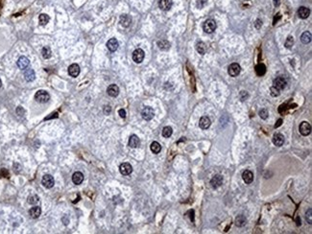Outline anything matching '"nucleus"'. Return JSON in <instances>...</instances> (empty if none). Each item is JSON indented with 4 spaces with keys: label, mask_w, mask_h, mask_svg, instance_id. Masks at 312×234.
<instances>
[{
    "label": "nucleus",
    "mask_w": 312,
    "mask_h": 234,
    "mask_svg": "<svg viewBox=\"0 0 312 234\" xmlns=\"http://www.w3.org/2000/svg\"><path fill=\"white\" fill-rule=\"evenodd\" d=\"M83 181H84V175L81 172H75L72 175V181H73L74 184L79 185L83 182Z\"/></svg>",
    "instance_id": "nucleus-20"
},
{
    "label": "nucleus",
    "mask_w": 312,
    "mask_h": 234,
    "mask_svg": "<svg viewBox=\"0 0 312 234\" xmlns=\"http://www.w3.org/2000/svg\"><path fill=\"white\" fill-rule=\"evenodd\" d=\"M273 84H274L273 87H275L278 90H282L286 87V80L283 77H278V78H277V79H275Z\"/></svg>",
    "instance_id": "nucleus-12"
},
{
    "label": "nucleus",
    "mask_w": 312,
    "mask_h": 234,
    "mask_svg": "<svg viewBox=\"0 0 312 234\" xmlns=\"http://www.w3.org/2000/svg\"><path fill=\"white\" fill-rule=\"evenodd\" d=\"M42 184L47 189H50L55 184V179L51 175H44L42 178Z\"/></svg>",
    "instance_id": "nucleus-5"
},
{
    "label": "nucleus",
    "mask_w": 312,
    "mask_h": 234,
    "mask_svg": "<svg viewBox=\"0 0 312 234\" xmlns=\"http://www.w3.org/2000/svg\"><path fill=\"white\" fill-rule=\"evenodd\" d=\"M139 144H140V140H139L138 136L135 135H131V137L129 139V146L134 149V148H138L139 146Z\"/></svg>",
    "instance_id": "nucleus-23"
},
{
    "label": "nucleus",
    "mask_w": 312,
    "mask_h": 234,
    "mask_svg": "<svg viewBox=\"0 0 312 234\" xmlns=\"http://www.w3.org/2000/svg\"><path fill=\"white\" fill-rule=\"evenodd\" d=\"M300 132H301V135H303V136H307L310 135V132H311V126H310V124L306 121H303L301 123L300 125Z\"/></svg>",
    "instance_id": "nucleus-6"
},
{
    "label": "nucleus",
    "mask_w": 312,
    "mask_h": 234,
    "mask_svg": "<svg viewBox=\"0 0 312 234\" xmlns=\"http://www.w3.org/2000/svg\"><path fill=\"white\" fill-rule=\"evenodd\" d=\"M240 71H241V67H240V65L238 64H231L230 66H229V69H228V72L229 74L231 76V77H236L240 74Z\"/></svg>",
    "instance_id": "nucleus-8"
},
{
    "label": "nucleus",
    "mask_w": 312,
    "mask_h": 234,
    "mask_svg": "<svg viewBox=\"0 0 312 234\" xmlns=\"http://www.w3.org/2000/svg\"><path fill=\"white\" fill-rule=\"evenodd\" d=\"M301 41L303 44H308L311 41V34L310 32H305L301 36Z\"/></svg>",
    "instance_id": "nucleus-28"
},
{
    "label": "nucleus",
    "mask_w": 312,
    "mask_h": 234,
    "mask_svg": "<svg viewBox=\"0 0 312 234\" xmlns=\"http://www.w3.org/2000/svg\"><path fill=\"white\" fill-rule=\"evenodd\" d=\"M281 90H278V88H276L275 87H271L270 88V94L273 97H278L279 94H281Z\"/></svg>",
    "instance_id": "nucleus-36"
},
{
    "label": "nucleus",
    "mask_w": 312,
    "mask_h": 234,
    "mask_svg": "<svg viewBox=\"0 0 312 234\" xmlns=\"http://www.w3.org/2000/svg\"><path fill=\"white\" fill-rule=\"evenodd\" d=\"M118 114L120 115V117H121V118H125V117H126V111L123 110V108H121V110L118 111Z\"/></svg>",
    "instance_id": "nucleus-42"
},
{
    "label": "nucleus",
    "mask_w": 312,
    "mask_h": 234,
    "mask_svg": "<svg viewBox=\"0 0 312 234\" xmlns=\"http://www.w3.org/2000/svg\"><path fill=\"white\" fill-rule=\"evenodd\" d=\"M68 74L71 77L76 78L79 74H80V66L77 64H72L69 67H68Z\"/></svg>",
    "instance_id": "nucleus-18"
},
{
    "label": "nucleus",
    "mask_w": 312,
    "mask_h": 234,
    "mask_svg": "<svg viewBox=\"0 0 312 234\" xmlns=\"http://www.w3.org/2000/svg\"><path fill=\"white\" fill-rule=\"evenodd\" d=\"M242 178L246 184H251L254 181V174L252 171L250 170H246L243 172L242 174Z\"/></svg>",
    "instance_id": "nucleus-13"
},
{
    "label": "nucleus",
    "mask_w": 312,
    "mask_h": 234,
    "mask_svg": "<svg viewBox=\"0 0 312 234\" xmlns=\"http://www.w3.org/2000/svg\"><path fill=\"white\" fill-rule=\"evenodd\" d=\"M150 149L152 151V153H154V154H158L159 152L162 151V146L161 144H159L158 142L157 141H154V142H152L151 146H150Z\"/></svg>",
    "instance_id": "nucleus-27"
},
{
    "label": "nucleus",
    "mask_w": 312,
    "mask_h": 234,
    "mask_svg": "<svg viewBox=\"0 0 312 234\" xmlns=\"http://www.w3.org/2000/svg\"><path fill=\"white\" fill-rule=\"evenodd\" d=\"M245 224H246V218L243 215H239L235 220V224L237 227H243V225H245Z\"/></svg>",
    "instance_id": "nucleus-33"
},
{
    "label": "nucleus",
    "mask_w": 312,
    "mask_h": 234,
    "mask_svg": "<svg viewBox=\"0 0 312 234\" xmlns=\"http://www.w3.org/2000/svg\"><path fill=\"white\" fill-rule=\"evenodd\" d=\"M294 44V38L292 36H289L287 38H286V41H285V43H284V46L286 48H291L292 46Z\"/></svg>",
    "instance_id": "nucleus-35"
},
{
    "label": "nucleus",
    "mask_w": 312,
    "mask_h": 234,
    "mask_svg": "<svg viewBox=\"0 0 312 234\" xmlns=\"http://www.w3.org/2000/svg\"><path fill=\"white\" fill-rule=\"evenodd\" d=\"M1 87H2V81L0 79V88H1Z\"/></svg>",
    "instance_id": "nucleus-45"
},
{
    "label": "nucleus",
    "mask_w": 312,
    "mask_h": 234,
    "mask_svg": "<svg viewBox=\"0 0 312 234\" xmlns=\"http://www.w3.org/2000/svg\"><path fill=\"white\" fill-rule=\"evenodd\" d=\"M196 50H197V52L199 54H201V55H205L206 52V44L203 41H199L196 44Z\"/></svg>",
    "instance_id": "nucleus-25"
},
{
    "label": "nucleus",
    "mask_w": 312,
    "mask_h": 234,
    "mask_svg": "<svg viewBox=\"0 0 312 234\" xmlns=\"http://www.w3.org/2000/svg\"><path fill=\"white\" fill-rule=\"evenodd\" d=\"M210 125H211V121H210V119L207 116L201 117V119H200V121H199V126H200V128L203 129V130L209 129L210 127Z\"/></svg>",
    "instance_id": "nucleus-14"
},
{
    "label": "nucleus",
    "mask_w": 312,
    "mask_h": 234,
    "mask_svg": "<svg viewBox=\"0 0 312 234\" xmlns=\"http://www.w3.org/2000/svg\"><path fill=\"white\" fill-rule=\"evenodd\" d=\"M118 46H119L118 41H117L116 38H114V37L110 38V40L107 42V47H108V49H109L110 52H114V51H116L117 48H118Z\"/></svg>",
    "instance_id": "nucleus-19"
},
{
    "label": "nucleus",
    "mask_w": 312,
    "mask_h": 234,
    "mask_svg": "<svg viewBox=\"0 0 312 234\" xmlns=\"http://www.w3.org/2000/svg\"><path fill=\"white\" fill-rule=\"evenodd\" d=\"M206 1L207 0H198V2H197V6L201 9L202 7H204L206 4Z\"/></svg>",
    "instance_id": "nucleus-39"
},
{
    "label": "nucleus",
    "mask_w": 312,
    "mask_h": 234,
    "mask_svg": "<svg viewBox=\"0 0 312 234\" xmlns=\"http://www.w3.org/2000/svg\"><path fill=\"white\" fill-rule=\"evenodd\" d=\"M144 57H145V53H144V51L140 48L135 49L133 52V60L135 64H140V62H142L144 60Z\"/></svg>",
    "instance_id": "nucleus-4"
},
{
    "label": "nucleus",
    "mask_w": 312,
    "mask_h": 234,
    "mask_svg": "<svg viewBox=\"0 0 312 234\" xmlns=\"http://www.w3.org/2000/svg\"><path fill=\"white\" fill-rule=\"evenodd\" d=\"M107 92L110 97H116L119 94V88L116 84H110L107 89Z\"/></svg>",
    "instance_id": "nucleus-22"
},
{
    "label": "nucleus",
    "mask_w": 312,
    "mask_h": 234,
    "mask_svg": "<svg viewBox=\"0 0 312 234\" xmlns=\"http://www.w3.org/2000/svg\"><path fill=\"white\" fill-rule=\"evenodd\" d=\"M172 134H173V130H172L171 127L166 126V127L163 128V130H162V136L163 137L168 138V137H170L172 135Z\"/></svg>",
    "instance_id": "nucleus-31"
},
{
    "label": "nucleus",
    "mask_w": 312,
    "mask_h": 234,
    "mask_svg": "<svg viewBox=\"0 0 312 234\" xmlns=\"http://www.w3.org/2000/svg\"><path fill=\"white\" fill-rule=\"evenodd\" d=\"M298 14H299V17L302 19H306L309 17V14H310V11L308 8L305 7V6H302L300 7V9L298 10Z\"/></svg>",
    "instance_id": "nucleus-21"
},
{
    "label": "nucleus",
    "mask_w": 312,
    "mask_h": 234,
    "mask_svg": "<svg viewBox=\"0 0 312 234\" xmlns=\"http://www.w3.org/2000/svg\"><path fill=\"white\" fill-rule=\"evenodd\" d=\"M273 1H274V5L277 7V6H278V4H279V0H273Z\"/></svg>",
    "instance_id": "nucleus-44"
},
{
    "label": "nucleus",
    "mask_w": 312,
    "mask_h": 234,
    "mask_svg": "<svg viewBox=\"0 0 312 234\" xmlns=\"http://www.w3.org/2000/svg\"><path fill=\"white\" fill-rule=\"evenodd\" d=\"M223 183V177L221 175H215L210 181V184L212 186V188L216 189L220 187Z\"/></svg>",
    "instance_id": "nucleus-11"
},
{
    "label": "nucleus",
    "mask_w": 312,
    "mask_h": 234,
    "mask_svg": "<svg viewBox=\"0 0 312 234\" xmlns=\"http://www.w3.org/2000/svg\"><path fill=\"white\" fill-rule=\"evenodd\" d=\"M282 119H278V122H277V124L275 125V128H278V127H279V126H281V125H282Z\"/></svg>",
    "instance_id": "nucleus-43"
},
{
    "label": "nucleus",
    "mask_w": 312,
    "mask_h": 234,
    "mask_svg": "<svg viewBox=\"0 0 312 234\" xmlns=\"http://www.w3.org/2000/svg\"><path fill=\"white\" fill-rule=\"evenodd\" d=\"M50 18L48 17V15L46 14H42L41 15H39V18H38V20H39V24L41 25H46L48 21H49Z\"/></svg>",
    "instance_id": "nucleus-32"
},
{
    "label": "nucleus",
    "mask_w": 312,
    "mask_h": 234,
    "mask_svg": "<svg viewBox=\"0 0 312 234\" xmlns=\"http://www.w3.org/2000/svg\"><path fill=\"white\" fill-rule=\"evenodd\" d=\"M268 115H269V114H268V111L265 110V108H263V110H261V111H259V116H260V118H261V119H264V120L267 119Z\"/></svg>",
    "instance_id": "nucleus-37"
},
{
    "label": "nucleus",
    "mask_w": 312,
    "mask_h": 234,
    "mask_svg": "<svg viewBox=\"0 0 312 234\" xmlns=\"http://www.w3.org/2000/svg\"><path fill=\"white\" fill-rule=\"evenodd\" d=\"M131 22H132V18L130 15H128V14H122L119 18V23L125 28L129 27L131 25Z\"/></svg>",
    "instance_id": "nucleus-17"
},
{
    "label": "nucleus",
    "mask_w": 312,
    "mask_h": 234,
    "mask_svg": "<svg viewBox=\"0 0 312 234\" xmlns=\"http://www.w3.org/2000/svg\"><path fill=\"white\" fill-rule=\"evenodd\" d=\"M110 111H111V107L110 106H106L105 107H104V113L105 114L109 115L110 113Z\"/></svg>",
    "instance_id": "nucleus-41"
},
{
    "label": "nucleus",
    "mask_w": 312,
    "mask_h": 234,
    "mask_svg": "<svg viewBox=\"0 0 312 234\" xmlns=\"http://www.w3.org/2000/svg\"><path fill=\"white\" fill-rule=\"evenodd\" d=\"M141 116L144 120L146 121H150L154 118L155 116V111L151 107H145L141 111Z\"/></svg>",
    "instance_id": "nucleus-3"
},
{
    "label": "nucleus",
    "mask_w": 312,
    "mask_h": 234,
    "mask_svg": "<svg viewBox=\"0 0 312 234\" xmlns=\"http://www.w3.org/2000/svg\"><path fill=\"white\" fill-rule=\"evenodd\" d=\"M173 6V0H159L158 7L162 11H169Z\"/></svg>",
    "instance_id": "nucleus-10"
},
{
    "label": "nucleus",
    "mask_w": 312,
    "mask_h": 234,
    "mask_svg": "<svg viewBox=\"0 0 312 234\" xmlns=\"http://www.w3.org/2000/svg\"><path fill=\"white\" fill-rule=\"evenodd\" d=\"M262 26V21L260 19H257L254 22V27L257 28V29H260Z\"/></svg>",
    "instance_id": "nucleus-40"
},
{
    "label": "nucleus",
    "mask_w": 312,
    "mask_h": 234,
    "mask_svg": "<svg viewBox=\"0 0 312 234\" xmlns=\"http://www.w3.org/2000/svg\"><path fill=\"white\" fill-rule=\"evenodd\" d=\"M255 73H257L258 76H263L266 73V66L263 64H258L255 66Z\"/></svg>",
    "instance_id": "nucleus-26"
},
{
    "label": "nucleus",
    "mask_w": 312,
    "mask_h": 234,
    "mask_svg": "<svg viewBox=\"0 0 312 234\" xmlns=\"http://www.w3.org/2000/svg\"><path fill=\"white\" fill-rule=\"evenodd\" d=\"M29 64H30V60H29V59H28L27 57H25V56H21V57L18 60V61H17V65H18V67L19 69H21V70H25V69L29 66Z\"/></svg>",
    "instance_id": "nucleus-9"
},
{
    "label": "nucleus",
    "mask_w": 312,
    "mask_h": 234,
    "mask_svg": "<svg viewBox=\"0 0 312 234\" xmlns=\"http://www.w3.org/2000/svg\"><path fill=\"white\" fill-rule=\"evenodd\" d=\"M216 27H217V25H216V22L213 19H207L204 23V25H203L204 31H205L206 33H207V34L213 33L214 31L216 30Z\"/></svg>",
    "instance_id": "nucleus-2"
},
{
    "label": "nucleus",
    "mask_w": 312,
    "mask_h": 234,
    "mask_svg": "<svg viewBox=\"0 0 312 234\" xmlns=\"http://www.w3.org/2000/svg\"><path fill=\"white\" fill-rule=\"evenodd\" d=\"M24 78L27 82H33L36 78V73L34 71V69L32 68H26L24 71Z\"/></svg>",
    "instance_id": "nucleus-15"
},
{
    "label": "nucleus",
    "mask_w": 312,
    "mask_h": 234,
    "mask_svg": "<svg viewBox=\"0 0 312 234\" xmlns=\"http://www.w3.org/2000/svg\"><path fill=\"white\" fill-rule=\"evenodd\" d=\"M119 171L123 176H129L133 172V167L130 163L125 162V163H122V164L119 166Z\"/></svg>",
    "instance_id": "nucleus-7"
},
{
    "label": "nucleus",
    "mask_w": 312,
    "mask_h": 234,
    "mask_svg": "<svg viewBox=\"0 0 312 234\" xmlns=\"http://www.w3.org/2000/svg\"><path fill=\"white\" fill-rule=\"evenodd\" d=\"M35 100L41 104H45L50 100V95L45 90H38L35 94Z\"/></svg>",
    "instance_id": "nucleus-1"
},
{
    "label": "nucleus",
    "mask_w": 312,
    "mask_h": 234,
    "mask_svg": "<svg viewBox=\"0 0 312 234\" xmlns=\"http://www.w3.org/2000/svg\"><path fill=\"white\" fill-rule=\"evenodd\" d=\"M273 143L277 147H282L284 144V136L282 134H275L273 136Z\"/></svg>",
    "instance_id": "nucleus-16"
},
{
    "label": "nucleus",
    "mask_w": 312,
    "mask_h": 234,
    "mask_svg": "<svg viewBox=\"0 0 312 234\" xmlns=\"http://www.w3.org/2000/svg\"><path fill=\"white\" fill-rule=\"evenodd\" d=\"M306 221H307L309 224L312 223V209H311V208H309V209L307 210V212H306Z\"/></svg>",
    "instance_id": "nucleus-38"
},
{
    "label": "nucleus",
    "mask_w": 312,
    "mask_h": 234,
    "mask_svg": "<svg viewBox=\"0 0 312 234\" xmlns=\"http://www.w3.org/2000/svg\"><path fill=\"white\" fill-rule=\"evenodd\" d=\"M42 55L44 59H50L52 56V51L49 46H45L42 50Z\"/></svg>",
    "instance_id": "nucleus-29"
},
{
    "label": "nucleus",
    "mask_w": 312,
    "mask_h": 234,
    "mask_svg": "<svg viewBox=\"0 0 312 234\" xmlns=\"http://www.w3.org/2000/svg\"><path fill=\"white\" fill-rule=\"evenodd\" d=\"M158 46L161 50H168L170 48V43L167 41H158Z\"/></svg>",
    "instance_id": "nucleus-30"
},
{
    "label": "nucleus",
    "mask_w": 312,
    "mask_h": 234,
    "mask_svg": "<svg viewBox=\"0 0 312 234\" xmlns=\"http://www.w3.org/2000/svg\"><path fill=\"white\" fill-rule=\"evenodd\" d=\"M38 201H39V198L37 195H31V196L28 197V204L30 205H37Z\"/></svg>",
    "instance_id": "nucleus-34"
},
{
    "label": "nucleus",
    "mask_w": 312,
    "mask_h": 234,
    "mask_svg": "<svg viewBox=\"0 0 312 234\" xmlns=\"http://www.w3.org/2000/svg\"><path fill=\"white\" fill-rule=\"evenodd\" d=\"M29 214L32 218H33V219H37V218H38L39 216H41L42 209L39 206H34L29 210Z\"/></svg>",
    "instance_id": "nucleus-24"
}]
</instances>
